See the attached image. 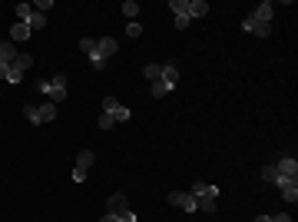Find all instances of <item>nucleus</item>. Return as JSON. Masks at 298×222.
<instances>
[{"label":"nucleus","instance_id":"obj_25","mask_svg":"<svg viewBox=\"0 0 298 222\" xmlns=\"http://www.w3.org/2000/svg\"><path fill=\"white\" fill-rule=\"evenodd\" d=\"M24 116L27 120L33 123V126H40V113H37V106H30V103H27V109H24Z\"/></svg>","mask_w":298,"mask_h":222},{"label":"nucleus","instance_id":"obj_24","mask_svg":"<svg viewBox=\"0 0 298 222\" xmlns=\"http://www.w3.org/2000/svg\"><path fill=\"white\" fill-rule=\"evenodd\" d=\"M126 37H133V40H136V37H143V27H139L136 20H130V24H126Z\"/></svg>","mask_w":298,"mask_h":222},{"label":"nucleus","instance_id":"obj_6","mask_svg":"<svg viewBox=\"0 0 298 222\" xmlns=\"http://www.w3.org/2000/svg\"><path fill=\"white\" fill-rule=\"evenodd\" d=\"M275 186H279V192H282V199H285V203H295V199H298V179L279 176V179H275Z\"/></svg>","mask_w":298,"mask_h":222},{"label":"nucleus","instance_id":"obj_16","mask_svg":"<svg viewBox=\"0 0 298 222\" xmlns=\"http://www.w3.org/2000/svg\"><path fill=\"white\" fill-rule=\"evenodd\" d=\"M272 13H275V7L265 0V4H259V7H255V13H252V17H259V20H265V24H272Z\"/></svg>","mask_w":298,"mask_h":222},{"label":"nucleus","instance_id":"obj_11","mask_svg":"<svg viewBox=\"0 0 298 222\" xmlns=\"http://www.w3.org/2000/svg\"><path fill=\"white\" fill-rule=\"evenodd\" d=\"M30 27H27V24H13L10 27V43H20V40H30Z\"/></svg>","mask_w":298,"mask_h":222},{"label":"nucleus","instance_id":"obj_5","mask_svg":"<svg viewBox=\"0 0 298 222\" xmlns=\"http://www.w3.org/2000/svg\"><path fill=\"white\" fill-rule=\"evenodd\" d=\"M13 60H17V47H13L10 40H4V43H0V80H7V70H10Z\"/></svg>","mask_w":298,"mask_h":222},{"label":"nucleus","instance_id":"obj_26","mask_svg":"<svg viewBox=\"0 0 298 222\" xmlns=\"http://www.w3.org/2000/svg\"><path fill=\"white\" fill-rule=\"evenodd\" d=\"M262 179L275 186V179H279V169H275V166H265V169H262Z\"/></svg>","mask_w":298,"mask_h":222},{"label":"nucleus","instance_id":"obj_15","mask_svg":"<svg viewBox=\"0 0 298 222\" xmlns=\"http://www.w3.org/2000/svg\"><path fill=\"white\" fill-rule=\"evenodd\" d=\"M173 90H176V86H169L166 80H156L153 86H149V93H153L156 100H162V96H169V93H173Z\"/></svg>","mask_w":298,"mask_h":222},{"label":"nucleus","instance_id":"obj_19","mask_svg":"<svg viewBox=\"0 0 298 222\" xmlns=\"http://www.w3.org/2000/svg\"><path fill=\"white\" fill-rule=\"evenodd\" d=\"M169 10L176 17H189V0H169Z\"/></svg>","mask_w":298,"mask_h":222},{"label":"nucleus","instance_id":"obj_9","mask_svg":"<svg viewBox=\"0 0 298 222\" xmlns=\"http://www.w3.org/2000/svg\"><path fill=\"white\" fill-rule=\"evenodd\" d=\"M106 212H110V216H116V219H123L126 212H130V203H126V196H123V192L110 196V206H106Z\"/></svg>","mask_w":298,"mask_h":222},{"label":"nucleus","instance_id":"obj_29","mask_svg":"<svg viewBox=\"0 0 298 222\" xmlns=\"http://www.w3.org/2000/svg\"><path fill=\"white\" fill-rule=\"evenodd\" d=\"M205 186H209V183H202V179H196V183H193V189H189V192H193V196H199V192H202Z\"/></svg>","mask_w":298,"mask_h":222},{"label":"nucleus","instance_id":"obj_22","mask_svg":"<svg viewBox=\"0 0 298 222\" xmlns=\"http://www.w3.org/2000/svg\"><path fill=\"white\" fill-rule=\"evenodd\" d=\"M123 13H126L130 20H136V13H139V4H136V0H126V4H123Z\"/></svg>","mask_w":298,"mask_h":222},{"label":"nucleus","instance_id":"obj_23","mask_svg":"<svg viewBox=\"0 0 298 222\" xmlns=\"http://www.w3.org/2000/svg\"><path fill=\"white\" fill-rule=\"evenodd\" d=\"M33 7L30 4H17V24H27V17H30Z\"/></svg>","mask_w":298,"mask_h":222},{"label":"nucleus","instance_id":"obj_20","mask_svg":"<svg viewBox=\"0 0 298 222\" xmlns=\"http://www.w3.org/2000/svg\"><path fill=\"white\" fill-rule=\"evenodd\" d=\"M143 73H146V80H149V83H156V80H159V73H162V63H146V70H143Z\"/></svg>","mask_w":298,"mask_h":222},{"label":"nucleus","instance_id":"obj_17","mask_svg":"<svg viewBox=\"0 0 298 222\" xmlns=\"http://www.w3.org/2000/svg\"><path fill=\"white\" fill-rule=\"evenodd\" d=\"M27 27H30V30H44V27H47V13L30 10V17H27Z\"/></svg>","mask_w":298,"mask_h":222},{"label":"nucleus","instance_id":"obj_10","mask_svg":"<svg viewBox=\"0 0 298 222\" xmlns=\"http://www.w3.org/2000/svg\"><path fill=\"white\" fill-rule=\"evenodd\" d=\"M169 203L179 206V209H186V212H196V196L193 192H169Z\"/></svg>","mask_w":298,"mask_h":222},{"label":"nucleus","instance_id":"obj_7","mask_svg":"<svg viewBox=\"0 0 298 222\" xmlns=\"http://www.w3.org/2000/svg\"><path fill=\"white\" fill-rule=\"evenodd\" d=\"M275 169H279V176H285V179H298V159L285 152V156L275 163Z\"/></svg>","mask_w":298,"mask_h":222},{"label":"nucleus","instance_id":"obj_32","mask_svg":"<svg viewBox=\"0 0 298 222\" xmlns=\"http://www.w3.org/2000/svg\"><path fill=\"white\" fill-rule=\"evenodd\" d=\"M272 222H292V216H285V212H279V216H268Z\"/></svg>","mask_w":298,"mask_h":222},{"label":"nucleus","instance_id":"obj_12","mask_svg":"<svg viewBox=\"0 0 298 222\" xmlns=\"http://www.w3.org/2000/svg\"><path fill=\"white\" fill-rule=\"evenodd\" d=\"M159 80H166L169 86H176V83H179V66H176V63H162Z\"/></svg>","mask_w":298,"mask_h":222},{"label":"nucleus","instance_id":"obj_35","mask_svg":"<svg viewBox=\"0 0 298 222\" xmlns=\"http://www.w3.org/2000/svg\"><path fill=\"white\" fill-rule=\"evenodd\" d=\"M255 222H272V219H268V216H259V219H255Z\"/></svg>","mask_w":298,"mask_h":222},{"label":"nucleus","instance_id":"obj_4","mask_svg":"<svg viewBox=\"0 0 298 222\" xmlns=\"http://www.w3.org/2000/svg\"><path fill=\"white\" fill-rule=\"evenodd\" d=\"M216 196H219V186H205L196 196V209L199 212H216Z\"/></svg>","mask_w":298,"mask_h":222},{"label":"nucleus","instance_id":"obj_3","mask_svg":"<svg viewBox=\"0 0 298 222\" xmlns=\"http://www.w3.org/2000/svg\"><path fill=\"white\" fill-rule=\"evenodd\" d=\"M30 63H33L30 53H17V60H13L10 70H7V83H20V80H24V73L30 70Z\"/></svg>","mask_w":298,"mask_h":222},{"label":"nucleus","instance_id":"obj_21","mask_svg":"<svg viewBox=\"0 0 298 222\" xmlns=\"http://www.w3.org/2000/svg\"><path fill=\"white\" fill-rule=\"evenodd\" d=\"M119 106H123V103H119V100H116V96H106V100H103V113H110V116H113V113H116V109H119Z\"/></svg>","mask_w":298,"mask_h":222},{"label":"nucleus","instance_id":"obj_1","mask_svg":"<svg viewBox=\"0 0 298 222\" xmlns=\"http://www.w3.org/2000/svg\"><path fill=\"white\" fill-rule=\"evenodd\" d=\"M116 50H119V43H116L113 37H103V40H96V50L90 53V63H93V70H103V66H106V60H110Z\"/></svg>","mask_w":298,"mask_h":222},{"label":"nucleus","instance_id":"obj_28","mask_svg":"<svg viewBox=\"0 0 298 222\" xmlns=\"http://www.w3.org/2000/svg\"><path fill=\"white\" fill-rule=\"evenodd\" d=\"M113 126H116V120H113L110 113H103V116H99V129H113Z\"/></svg>","mask_w":298,"mask_h":222},{"label":"nucleus","instance_id":"obj_13","mask_svg":"<svg viewBox=\"0 0 298 222\" xmlns=\"http://www.w3.org/2000/svg\"><path fill=\"white\" fill-rule=\"evenodd\" d=\"M209 13V4L205 0H189V20H199Z\"/></svg>","mask_w":298,"mask_h":222},{"label":"nucleus","instance_id":"obj_30","mask_svg":"<svg viewBox=\"0 0 298 222\" xmlns=\"http://www.w3.org/2000/svg\"><path fill=\"white\" fill-rule=\"evenodd\" d=\"M189 24H193V20H189V17H176V30H186Z\"/></svg>","mask_w":298,"mask_h":222},{"label":"nucleus","instance_id":"obj_18","mask_svg":"<svg viewBox=\"0 0 298 222\" xmlns=\"http://www.w3.org/2000/svg\"><path fill=\"white\" fill-rule=\"evenodd\" d=\"M37 113H40V123L56 120V106H53V100H50V103H44V106H37Z\"/></svg>","mask_w":298,"mask_h":222},{"label":"nucleus","instance_id":"obj_14","mask_svg":"<svg viewBox=\"0 0 298 222\" xmlns=\"http://www.w3.org/2000/svg\"><path fill=\"white\" fill-rule=\"evenodd\" d=\"M93 163H96V152L93 149H80V156H76V169H90Z\"/></svg>","mask_w":298,"mask_h":222},{"label":"nucleus","instance_id":"obj_8","mask_svg":"<svg viewBox=\"0 0 298 222\" xmlns=\"http://www.w3.org/2000/svg\"><path fill=\"white\" fill-rule=\"evenodd\" d=\"M242 27H245L248 33H255V37H268V33H272V24H265V20H259V17H252V13L242 20Z\"/></svg>","mask_w":298,"mask_h":222},{"label":"nucleus","instance_id":"obj_33","mask_svg":"<svg viewBox=\"0 0 298 222\" xmlns=\"http://www.w3.org/2000/svg\"><path fill=\"white\" fill-rule=\"evenodd\" d=\"M119 222H136V212H133V209H130V212H126V216H123V219H119Z\"/></svg>","mask_w":298,"mask_h":222},{"label":"nucleus","instance_id":"obj_27","mask_svg":"<svg viewBox=\"0 0 298 222\" xmlns=\"http://www.w3.org/2000/svg\"><path fill=\"white\" fill-rule=\"evenodd\" d=\"M80 50H83V53H87V57H90V53H93V50H96V40H90V37H83V40H80Z\"/></svg>","mask_w":298,"mask_h":222},{"label":"nucleus","instance_id":"obj_31","mask_svg":"<svg viewBox=\"0 0 298 222\" xmlns=\"http://www.w3.org/2000/svg\"><path fill=\"white\" fill-rule=\"evenodd\" d=\"M73 183H87V169H73Z\"/></svg>","mask_w":298,"mask_h":222},{"label":"nucleus","instance_id":"obj_34","mask_svg":"<svg viewBox=\"0 0 298 222\" xmlns=\"http://www.w3.org/2000/svg\"><path fill=\"white\" fill-rule=\"evenodd\" d=\"M99 222H119V219H116V216H110V212H106V216L99 219Z\"/></svg>","mask_w":298,"mask_h":222},{"label":"nucleus","instance_id":"obj_2","mask_svg":"<svg viewBox=\"0 0 298 222\" xmlns=\"http://www.w3.org/2000/svg\"><path fill=\"white\" fill-rule=\"evenodd\" d=\"M40 90H44V93H47L53 103L67 100V73H56V76H53V83H40Z\"/></svg>","mask_w":298,"mask_h":222}]
</instances>
